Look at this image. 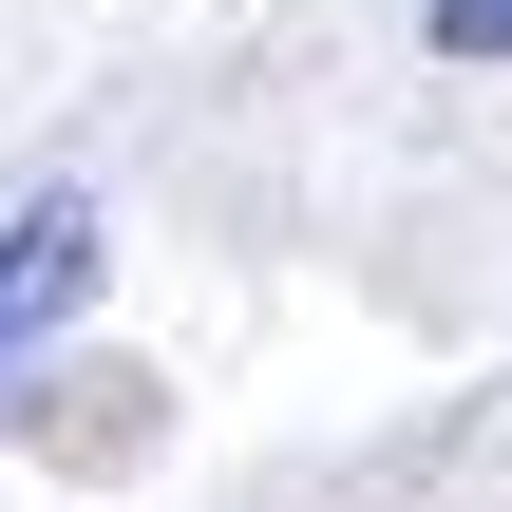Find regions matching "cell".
<instances>
[{"label": "cell", "mask_w": 512, "mask_h": 512, "mask_svg": "<svg viewBox=\"0 0 512 512\" xmlns=\"http://www.w3.org/2000/svg\"><path fill=\"white\" fill-rule=\"evenodd\" d=\"M95 266H114V228H95V190H19L0 209V380L95 304Z\"/></svg>", "instance_id": "obj_1"}, {"label": "cell", "mask_w": 512, "mask_h": 512, "mask_svg": "<svg viewBox=\"0 0 512 512\" xmlns=\"http://www.w3.org/2000/svg\"><path fill=\"white\" fill-rule=\"evenodd\" d=\"M437 57H494L512 76V0H437Z\"/></svg>", "instance_id": "obj_2"}]
</instances>
